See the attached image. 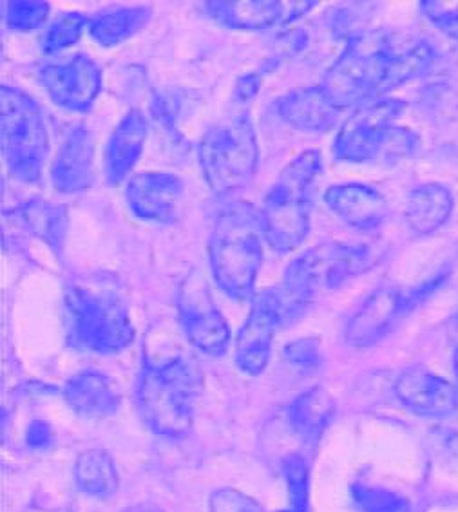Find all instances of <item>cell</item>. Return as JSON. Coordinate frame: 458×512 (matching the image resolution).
Returning a JSON list of instances; mask_svg holds the SVG:
<instances>
[{"label": "cell", "mask_w": 458, "mask_h": 512, "mask_svg": "<svg viewBox=\"0 0 458 512\" xmlns=\"http://www.w3.org/2000/svg\"><path fill=\"white\" fill-rule=\"evenodd\" d=\"M263 86V78L261 73H249V75L239 76L232 100L236 104H249L250 100H254L259 93V89Z\"/></svg>", "instance_id": "cell-37"}, {"label": "cell", "mask_w": 458, "mask_h": 512, "mask_svg": "<svg viewBox=\"0 0 458 512\" xmlns=\"http://www.w3.org/2000/svg\"><path fill=\"white\" fill-rule=\"evenodd\" d=\"M6 6V24L13 31L39 29L49 17V2L44 0H11Z\"/></svg>", "instance_id": "cell-31"}, {"label": "cell", "mask_w": 458, "mask_h": 512, "mask_svg": "<svg viewBox=\"0 0 458 512\" xmlns=\"http://www.w3.org/2000/svg\"><path fill=\"white\" fill-rule=\"evenodd\" d=\"M182 194L183 181L171 172H140L125 185L129 209L149 223H171Z\"/></svg>", "instance_id": "cell-15"}, {"label": "cell", "mask_w": 458, "mask_h": 512, "mask_svg": "<svg viewBox=\"0 0 458 512\" xmlns=\"http://www.w3.org/2000/svg\"><path fill=\"white\" fill-rule=\"evenodd\" d=\"M210 512H265L256 500L236 489H220L210 498Z\"/></svg>", "instance_id": "cell-36"}, {"label": "cell", "mask_w": 458, "mask_h": 512, "mask_svg": "<svg viewBox=\"0 0 458 512\" xmlns=\"http://www.w3.org/2000/svg\"><path fill=\"white\" fill-rule=\"evenodd\" d=\"M317 2H279V0H210L203 10L223 28L238 31H263L281 22L299 20L314 10Z\"/></svg>", "instance_id": "cell-13"}, {"label": "cell", "mask_w": 458, "mask_h": 512, "mask_svg": "<svg viewBox=\"0 0 458 512\" xmlns=\"http://www.w3.org/2000/svg\"><path fill=\"white\" fill-rule=\"evenodd\" d=\"M60 512H75V511H71V509H66V511H60Z\"/></svg>", "instance_id": "cell-41"}, {"label": "cell", "mask_w": 458, "mask_h": 512, "mask_svg": "<svg viewBox=\"0 0 458 512\" xmlns=\"http://www.w3.org/2000/svg\"><path fill=\"white\" fill-rule=\"evenodd\" d=\"M125 512H163L160 507H156V505H151V503H138V505H133V507H129V509H125Z\"/></svg>", "instance_id": "cell-39"}, {"label": "cell", "mask_w": 458, "mask_h": 512, "mask_svg": "<svg viewBox=\"0 0 458 512\" xmlns=\"http://www.w3.org/2000/svg\"><path fill=\"white\" fill-rule=\"evenodd\" d=\"M415 149H417V136L406 127L393 125L384 140L379 158L384 162L395 163L411 156Z\"/></svg>", "instance_id": "cell-35"}, {"label": "cell", "mask_w": 458, "mask_h": 512, "mask_svg": "<svg viewBox=\"0 0 458 512\" xmlns=\"http://www.w3.org/2000/svg\"><path fill=\"white\" fill-rule=\"evenodd\" d=\"M411 310L408 292L381 288L373 292L346 326V341L357 348L372 346L392 330L404 313Z\"/></svg>", "instance_id": "cell-17"}, {"label": "cell", "mask_w": 458, "mask_h": 512, "mask_svg": "<svg viewBox=\"0 0 458 512\" xmlns=\"http://www.w3.org/2000/svg\"><path fill=\"white\" fill-rule=\"evenodd\" d=\"M283 512H294V511H283Z\"/></svg>", "instance_id": "cell-42"}, {"label": "cell", "mask_w": 458, "mask_h": 512, "mask_svg": "<svg viewBox=\"0 0 458 512\" xmlns=\"http://www.w3.org/2000/svg\"><path fill=\"white\" fill-rule=\"evenodd\" d=\"M40 86L62 109L87 113L102 89V71L93 58L75 55L64 64H46L39 69Z\"/></svg>", "instance_id": "cell-12"}, {"label": "cell", "mask_w": 458, "mask_h": 512, "mask_svg": "<svg viewBox=\"0 0 458 512\" xmlns=\"http://www.w3.org/2000/svg\"><path fill=\"white\" fill-rule=\"evenodd\" d=\"M261 212L247 201H232L223 207L210 230L207 254L210 272L221 292L247 301L254 297L263 266Z\"/></svg>", "instance_id": "cell-2"}, {"label": "cell", "mask_w": 458, "mask_h": 512, "mask_svg": "<svg viewBox=\"0 0 458 512\" xmlns=\"http://www.w3.org/2000/svg\"><path fill=\"white\" fill-rule=\"evenodd\" d=\"M26 442H28V446L33 447V449H44V447L51 446V442H53V431H51L49 424L40 422V420L31 422L28 431H26Z\"/></svg>", "instance_id": "cell-38"}, {"label": "cell", "mask_w": 458, "mask_h": 512, "mask_svg": "<svg viewBox=\"0 0 458 512\" xmlns=\"http://www.w3.org/2000/svg\"><path fill=\"white\" fill-rule=\"evenodd\" d=\"M201 391L203 375L191 359L147 357L136 384V404L154 433L180 438L191 431Z\"/></svg>", "instance_id": "cell-3"}, {"label": "cell", "mask_w": 458, "mask_h": 512, "mask_svg": "<svg viewBox=\"0 0 458 512\" xmlns=\"http://www.w3.org/2000/svg\"><path fill=\"white\" fill-rule=\"evenodd\" d=\"M62 395L69 408L80 417H111L120 408L118 391L113 382L100 371H80L75 377L67 380Z\"/></svg>", "instance_id": "cell-21"}, {"label": "cell", "mask_w": 458, "mask_h": 512, "mask_svg": "<svg viewBox=\"0 0 458 512\" xmlns=\"http://www.w3.org/2000/svg\"><path fill=\"white\" fill-rule=\"evenodd\" d=\"M402 111L404 102L395 98H381L357 107L335 138V160L368 163L379 158L388 131L401 118Z\"/></svg>", "instance_id": "cell-10"}, {"label": "cell", "mask_w": 458, "mask_h": 512, "mask_svg": "<svg viewBox=\"0 0 458 512\" xmlns=\"http://www.w3.org/2000/svg\"><path fill=\"white\" fill-rule=\"evenodd\" d=\"M455 209V200L444 185L424 183L411 190L404 205V216L413 232L430 236L448 223Z\"/></svg>", "instance_id": "cell-22"}, {"label": "cell", "mask_w": 458, "mask_h": 512, "mask_svg": "<svg viewBox=\"0 0 458 512\" xmlns=\"http://www.w3.org/2000/svg\"><path fill=\"white\" fill-rule=\"evenodd\" d=\"M87 24H89V20L86 15H82L78 11H69V13L58 15L57 19L53 20L49 24V28L46 29L42 42H40V48L46 55H53L62 49L75 46L82 37V31Z\"/></svg>", "instance_id": "cell-29"}, {"label": "cell", "mask_w": 458, "mask_h": 512, "mask_svg": "<svg viewBox=\"0 0 458 512\" xmlns=\"http://www.w3.org/2000/svg\"><path fill=\"white\" fill-rule=\"evenodd\" d=\"M328 209L357 230H375L388 218V201L381 192L363 183L334 185L325 192Z\"/></svg>", "instance_id": "cell-19"}, {"label": "cell", "mask_w": 458, "mask_h": 512, "mask_svg": "<svg viewBox=\"0 0 458 512\" xmlns=\"http://www.w3.org/2000/svg\"><path fill=\"white\" fill-rule=\"evenodd\" d=\"M8 216L19 221L29 234L42 239L55 254H60L67 232L66 207L35 198L11 210Z\"/></svg>", "instance_id": "cell-23"}, {"label": "cell", "mask_w": 458, "mask_h": 512, "mask_svg": "<svg viewBox=\"0 0 458 512\" xmlns=\"http://www.w3.org/2000/svg\"><path fill=\"white\" fill-rule=\"evenodd\" d=\"M395 393L411 413L420 417L444 418L458 411V389L428 368L402 371L395 382Z\"/></svg>", "instance_id": "cell-16"}, {"label": "cell", "mask_w": 458, "mask_h": 512, "mask_svg": "<svg viewBox=\"0 0 458 512\" xmlns=\"http://www.w3.org/2000/svg\"><path fill=\"white\" fill-rule=\"evenodd\" d=\"M419 6L431 26L458 40V0H426Z\"/></svg>", "instance_id": "cell-33"}, {"label": "cell", "mask_w": 458, "mask_h": 512, "mask_svg": "<svg viewBox=\"0 0 458 512\" xmlns=\"http://www.w3.org/2000/svg\"><path fill=\"white\" fill-rule=\"evenodd\" d=\"M276 111L290 127L303 133H326L341 116V109L321 84L288 91L277 98Z\"/></svg>", "instance_id": "cell-18"}, {"label": "cell", "mask_w": 458, "mask_h": 512, "mask_svg": "<svg viewBox=\"0 0 458 512\" xmlns=\"http://www.w3.org/2000/svg\"><path fill=\"white\" fill-rule=\"evenodd\" d=\"M393 51L388 38L375 33L355 35L323 78L326 93L343 111L348 107L368 104L382 87L392 66Z\"/></svg>", "instance_id": "cell-7"}, {"label": "cell", "mask_w": 458, "mask_h": 512, "mask_svg": "<svg viewBox=\"0 0 458 512\" xmlns=\"http://www.w3.org/2000/svg\"><path fill=\"white\" fill-rule=\"evenodd\" d=\"M370 265L372 254L368 248L334 241L308 248L287 266L279 285L288 319L294 321L321 292L343 285L346 279L361 274Z\"/></svg>", "instance_id": "cell-5"}, {"label": "cell", "mask_w": 458, "mask_h": 512, "mask_svg": "<svg viewBox=\"0 0 458 512\" xmlns=\"http://www.w3.org/2000/svg\"><path fill=\"white\" fill-rule=\"evenodd\" d=\"M433 66H435V51L426 42L406 49L402 53H395L392 66L386 76V82L382 87V93H390L393 89L408 84L411 80L428 75Z\"/></svg>", "instance_id": "cell-27"}, {"label": "cell", "mask_w": 458, "mask_h": 512, "mask_svg": "<svg viewBox=\"0 0 458 512\" xmlns=\"http://www.w3.org/2000/svg\"><path fill=\"white\" fill-rule=\"evenodd\" d=\"M67 341L77 350L100 355L124 351L134 328L120 288L107 275H75L64 290Z\"/></svg>", "instance_id": "cell-1"}, {"label": "cell", "mask_w": 458, "mask_h": 512, "mask_svg": "<svg viewBox=\"0 0 458 512\" xmlns=\"http://www.w3.org/2000/svg\"><path fill=\"white\" fill-rule=\"evenodd\" d=\"M288 321L287 308L279 285L261 290L252 297V310L241 326L236 342V364L249 375H259L270 361L277 330Z\"/></svg>", "instance_id": "cell-11"}, {"label": "cell", "mask_w": 458, "mask_h": 512, "mask_svg": "<svg viewBox=\"0 0 458 512\" xmlns=\"http://www.w3.org/2000/svg\"><path fill=\"white\" fill-rule=\"evenodd\" d=\"M176 306L180 326L192 346L210 357L225 355L230 344L229 324L214 303L200 272L192 270L180 283Z\"/></svg>", "instance_id": "cell-9"}, {"label": "cell", "mask_w": 458, "mask_h": 512, "mask_svg": "<svg viewBox=\"0 0 458 512\" xmlns=\"http://www.w3.org/2000/svg\"><path fill=\"white\" fill-rule=\"evenodd\" d=\"M323 172L321 152L306 149L288 163L268 190L261 223L268 245L277 254L294 252L305 243Z\"/></svg>", "instance_id": "cell-4"}, {"label": "cell", "mask_w": 458, "mask_h": 512, "mask_svg": "<svg viewBox=\"0 0 458 512\" xmlns=\"http://www.w3.org/2000/svg\"><path fill=\"white\" fill-rule=\"evenodd\" d=\"M75 480L80 491L98 498H107L118 489L115 462L102 449H91L78 456Z\"/></svg>", "instance_id": "cell-26"}, {"label": "cell", "mask_w": 458, "mask_h": 512, "mask_svg": "<svg viewBox=\"0 0 458 512\" xmlns=\"http://www.w3.org/2000/svg\"><path fill=\"white\" fill-rule=\"evenodd\" d=\"M352 496L361 512H411L408 498L379 485L355 484Z\"/></svg>", "instance_id": "cell-30"}, {"label": "cell", "mask_w": 458, "mask_h": 512, "mask_svg": "<svg viewBox=\"0 0 458 512\" xmlns=\"http://www.w3.org/2000/svg\"><path fill=\"white\" fill-rule=\"evenodd\" d=\"M334 415V402L325 389L314 388L299 395L288 409L290 424L303 440H315Z\"/></svg>", "instance_id": "cell-25"}, {"label": "cell", "mask_w": 458, "mask_h": 512, "mask_svg": "<svg viewBox=\"0 0 458 512\" xmlns=\"http://www.w3.org/2000/svg\"><path fill=\"white\" fill-rule=\"evenodd\" d=\"M283 475L287 480L292 511L308 512L310 478H308V465L305 460L299 455H288L283 460Z\"/></svg>", "instance_id": "cell-32"}, {"label": "cell", "mask_w": 458, "mask_h": 512, "mask_svg": "<svg viewBox=\"0 0 458 512\" xmlns=\"http://www.w3.org/2000/svg\"><path fill=\"white\" fill-rule=\"evenodd\" d=\"M147 131L149 120L140 109H131L122 116L105 145L104 169L107 183L118 185L133 171L144 151Z\"/></svg>", "instance_id": "cell-20"}, {"label": "cell", "mask_w": 458, "mask_h": 512, "mask_svg": "<svg viewBox=\"0 0 458 512\" xmlns=\"http://www.w3.org/2000/svg\"><path fill=\"white\" fill-rule=\"evenodd\" d=\"M453 373H455V379L458 382V348L455 350V357H453Z\"/></svg>", "instance_id": "cell-40"}, {"label": "cell", "mask_w": 458, "mask_h": 512, "mask_svg": "<svg viewBox=\"0 0 458 512\" xmlns=\"http://www.w3.org/2000/svg\"><path fill=\"white\" fill-rule=\"evenodd\" d=\"M189 95L180 91H163L156 93L151 102V114L154 122L162 127L163 133L171 138L172 142L182 145L183 134L178 131V124L189 107Z\"/></svg>", "instance_id": "cell-28"}, {"label": "cell", "mask_w": 458, "mask_h": 512, "mask_svg": "<svg viewBox=\"0 0 458 512\" xmlns=\"http://www.w3.org/2000/svg\"><path fill=\"white\" fill-rule=\"evenodd\" d=\"M205 183L218 196L249 185L256 176L259 147L249 113L234 114L209 127L198 143Z\"/></svg>", "instance_id": "cell-6"}, {"label": "cell", "mask_w": 458, "mask_h": 512, "mask_svg": "<svg viewBox=\"0 0 458 512\" xmlns=\"http://www.w3.org/2000/svg\"><path fill=\"white\" fill-rule=\"evenodd\" d=\"M0 100L2 156L8 171L22 183H39L49 152L44 113L26 91L15 87L2 86Z\"/></svg>", "instance_id": "cell-8"}, {"label": "cell", "mask_w": 458, "mask_h": 512, "mask_svg": "<svg viewBox=\"0 0 458 512\" xmlns=\"http://www.w3.org/2000/svg\"><path fill=\"white\" fill-rule=\"evenodd\" d=\"M153 19V10L147 6L109 8L96 13L89 20V35L102 48H115L134 37Z\"/></svg>", "instance_id": "cell-24"}, {"label": "cell", "mask_w": 458, "mask_h": 512, "mask_svg": "<svg viewBox=\"0 0 458 512\" xmlns=\"http://www.w3.org/2000/svg\"><path fill=\"white\" fill-rule=\"evenodd\" d=\"M51 183L62 194L86 192L95 180V138L86 125H71L51 163Z\"/></svg>", "instance_id": "cell-14"}, {"label": "cell", "mask_w": 458, "mask_h": 512, "mask_svg": "<svg viewBox=\"0 0 458 512\" xmlns=\"http://www.w3.org/2000/svg\"><path fill=\"white\" fill-rule=\"evenodd\" d=\"M285 359L299 373H314L323 364L321 342L317 339H310V337L290 342L285 348Z\"/></svg>", "instance_id": "cell-34"}]
</instances>
